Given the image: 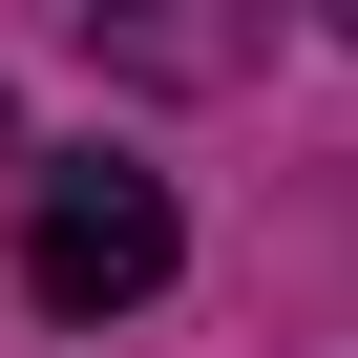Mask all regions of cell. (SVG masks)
Segmentation results:
<instances>
[{
	"label": "cell",
	"mask_w": 358,
	"mask_h": 358,
	"mask_svg": "<svg viewBox=\"0 0 358 358\" xmlns=\"http://www.w3.org/2000/svg\"><path fill=\"white\" fill-rule=\"evenodd\" d=\"M169 253H190V232H169V190H148L127 148H64L43 190H22V295L43 316H148Z\"/></svg>",
	"instance_id": "cell-1"
}]
</instances>
